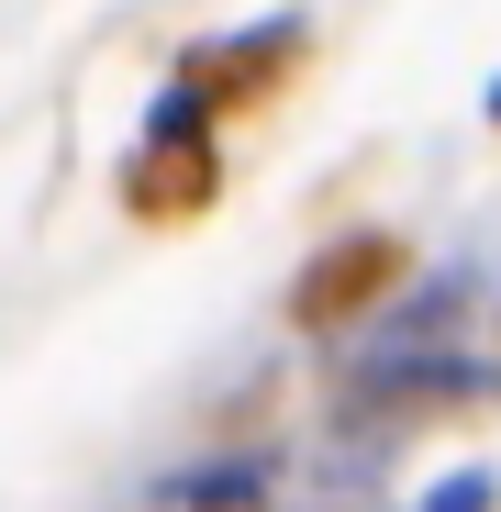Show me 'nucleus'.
<instances>
[{
    "mask_svg": "<svg viewBox=\"0 0 501 512\" xmlns=\"http://www.w3.org/2000/svg\"><path fill=\"white\" fill-rule=\"evenodd\" d=\"M212 201H223V112L167 67L134 112V145H123V212L134 223H201Z\"/></svg>",
    "mask_w": 501,
    "mask_h": 512,
    "instance_id": "nucleus-1",
    "label": "nucleus"
},
{
    "mask_svg": "<svg viewBox=\"0 0 501 512\" xmlns=\"http://www.w3.org/2000/svg\"><path fill=\"white\" fill-rule=\"evenodd\" d=\"M312 45H323V23H312V0H279V12H245V23H223V34H201L190 56H179V78L234 123V112H268L290 78L312 67Z\"/></svg>",
    "mask_w": 501,
    "mask_h": 512,
    "instance_id": "nucleus-2",
    "label": "nucleus"
},
{
    "mask_svg": "<svg viewBox=\"0 0 501 512\" xmlns=\"http://www.w3.org/2000/svg\"><path fill=\"white\" fill-rule=\"evenodd\" d=\"M412 279V245L390 223H346V234H323L301 256V279H290V334H312V346H346V334Z\"/></svg>",
    "mask_w": 501,
    "mask_h": 512,
    "instance_id": "nucleus-3",
    "label": "nucleus"
},
{
    "mask_svg": "<svg viewBox=\"0 0 501 512\" xmlns=\"http://www.w3.org/2000/svg\"><path fill=\"white\" fill-rule=\"evenodd\" d=\"M290 501V435H223L145 479V512H279Z\"/></svg>",
    "mask_w": 501,
    "mask_h": 512,
    "instance_id": "nucleus-4",
    "label": "nucleus"
},
{
    "mask_svg": "<svg viewBox=\"0 0 501 512\" xmlns=\"http://www.w3.org/2000/svg\"><path fill=\"white\" fill-rule=\"evenodd\" d=\"M401 512H501V457H446L435 479H412Z\"/></svg>",
    "mask_w": 501,
    "mask_h": 512,
    "instance_id": "nucleus-5",
    "label": "nucleus"
},
{
    "mask_svg": "<svg viewBox=\"0 0 501 512\" xmlns=\"http://www.w3.org/2000/svg\"><path fill=\"white\" fill-rule=\"evenodd\" d=\"M479 123H490V134H501V78H490V90H479Z\"/></svg>",
    "mask_w": 501,
    "mask_h": 512,
    "instance_id": "nucleus-6",
    "label": "nucleus"
},
{
    "mask_svg": "<svg viewBox=\"0 0 501 512\" xmlns=\"http://www.w3.org/2000/svg\"><path fill=\"white\" fill-rule=\"evenodd\" d=\"M279 512H346V501H301V490H290V501H279Z\"/></svg>",
    "mask_w": 501,
    "mask_h": 512,
    "instance_id": "nucleus-7",
    "label": "nucleus"
},
{
    "mask_svg": "<svg viewBox=\"0 0 501 512\" xmlns=\"http://www.w3.org/2000/svg\"><path fill=\"white\" fill-rule=\"evenodd\" d=\"M379 512H401V501H379Z\"/></svg>",
    "mask_w": 501,
    "mask_h": 512,
    "instance_id": "nucleus-8",
    "label": "nucleus"
}]
</instances>
